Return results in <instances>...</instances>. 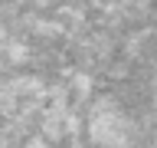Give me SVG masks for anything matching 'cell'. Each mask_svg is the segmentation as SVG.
I'll return each mask as SVG.
<instances>
[{
  "label": "cell",
  "mask_w": 157,
  "mask_h": 148,
  "mask_svg": "<svg viewBox=\"0 0 157 148\" xmlns=\"http://www.w3.org/2000/svg\"><path fill=\"white\" fill-rule=\"evenodd\" d=\"M154 92H157V79H154Z\"/></svg>",
  "instance_id": "3957f363"
},
{
  "label": "cell",
  "mask_w": 157,
  "mask_h": 148,
  "mask_svg": "<svg viewBox=\"0 0 157 148\" xmlns=\"http://www.w3.org/2000/svg\"><path fill=\"white\" fill-rule=\"evenodd\" d=\"M88 132H92L95 145H118L124 138V118L118 115L111 102H98L92 112V122H88Z\"/></svg>",
  "instance_id": "6da1fadb"
},
{
  "label": "cell",
  "mask_w": 157,
  "mask_h": 148,
  "mask_svg": "<svg viewBox=\"0 0 157 148\" xmlns=\"http://www.w3.org/2000/svg\"><path fill=\"white\" fill-rule=\"evenodd\" d=\"M33 148H49V145H46V142H33Z\"/></svg>",
  "instance_id": "7a4b0ae2"
}]
</instances>
